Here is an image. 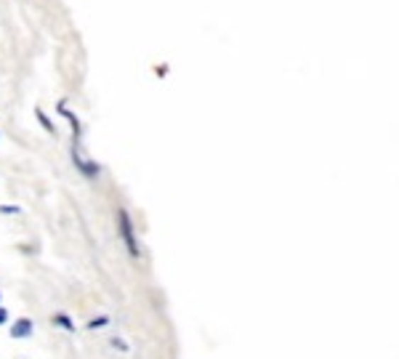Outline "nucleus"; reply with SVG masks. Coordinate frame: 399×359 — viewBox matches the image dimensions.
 <instances>
[{
	"label": "nucleus",
	"instance_id": "1",
	"mask_svg": "<svg viewBox=\"0 0 399 359\" xmlns=\"http://www.w3.org/2000/svg\"><path fill=\"white\" fill-rule=\"evenodd\" d=\"M115 223H117V234H120V240L126 245L128 255H131L133 261H138V258H141V245H138L136 223H133V216L128 213V208H117Z\"/></svg>",
	"mask_w": 399,
	"mask_h": 359
},
{
	"label": "nucleus",
	"instance_id": "2",
	"mask_svg": "<svg viewBox=\"0 0 399 359\" xmlns=\"http://www.w3.org/2000/svg\"><path fill=\"white\" fill-rule=\"evenodd\" d=\"M72 162H75V168H77V173H80L83 179H88V181L99 179V173H102L99 162H96V160H91V158H85L83 149H80V144H77V141L72 144Z\"/></svg>",
	"mask_w": 399,
	"mask_h": 359
},
{
	"label": "nucleus",
	"instance_id": "3",
	"mask_svg": "<svg viewBox=\"0 0 399 359\" xmlns=\"http://www.w3.org/2000/svg\"><path fill=\"white\" fill-rule=\"evenodd\" d=\"M9 333H11V338H16V341L30 338L32 333H35V322H32L30 317H16L13 322H11Z\"/></svg>",
	"mask_w": 399,
	"mask_h": 359
},
{
	"label": "nucleus",
	"instance_id": "4",
	"mask_svg": "<svg viewBox=\"0 0 399 359\" xmlns=\"http://www.w3.org/2000/svg\"><path fill=\"white\" fill-rule=\"evenodd\" d=\"M59 115L67 117L70 120V126H72V133H75V141H80V133H83V126H80V120L75 115L72 109L67 106V101H59Z\"/></svg>",
	"mask_w": 399,
	"mask_h": 359
},
{
	"label": "nucleus",
	"instance_id": "5",
	"mask_svg": "<svg viewBox=\"0 0 399 359\" xmlns=\"http://www.w3.org/2000/svg\"><path fill=\"white\" fill-rule=\"evenodd\" d=\"M51 325L53 328L64 330V333H75V319L67 314V311H56V314H51Z\"/></svg>",
	"mask_w": 399,
	"mask_h": 359
},
{
	"label": "nucleus",
	"instance_id": "6",
	"mask_svg": "<svg viewBox=\"0 0 399 359\" xmlns=\"http://www.w3.org/2000/svg\"><path fill=\"white\" fill-rule=\"evenodd\" d=\"M35 117L40 120V126L45 133H51V136H56V126H53L51 120H48V115H45V109H40V106H35Z\"/></svg>",
	"mask_w": 399,
	"mask_h": 359
},
{
	"label": "nucleus",
	"instance_id": "7",
	"mask_svg": "<svg viewBox=\"0 0 399 359\" xmlns=\"http://www.w3.org/2000/svg\"><path fill=\"white\" fill-rule=\"evenodd\" d=\"M0 213H6V216H9V213H11V216H19L21 208H19V205H0Z\"/></svg>",
	"mask_w": 399,
	"mask_h": 359
},
{
	"label": "nucleus",
	"instance_id": "8",
	"mask_svg": "<svg viewBox=\"0 0 399 359\" xmlns=\"http://www.w3.org/2000/svg\"><path fill=\"white\" fill-rule=\"evenodd\" d=\"M9 322H11V311L0 304V328H3V325H9Z\"/></svg>",
	"mask_w": 399,
	"mask_h": 359
},
{
	"label": "nucleus",
	"instance_id": "9",
	"mask_svg": "<svg viewBox=\"0 0 399 359\" xmlns=\"http://www.w3.org/2000/svg\"><path fill=\"white\" fill-rule=\"evenodd\" d=\"M104 325H109V317H99V319H91L88 322V328L94 330V328H104Z\"/></svg>",
	"mask_w": 399,
	"mask_h": 359
},
{
	"label": "nucleus",
	"instance_id": "10",
	"mask_svg": "<svg viewBox=\"0 0 399 359\" xmlns=\"http://www.w3.org/2000/svg\"><path fill=\"white\" fill-rule=\"evenodd\" d=\"M0 301H3V293H0Z\"/></svg>",
	"mask_w": 399,
	"mask_h": 359
}]
</instances>
